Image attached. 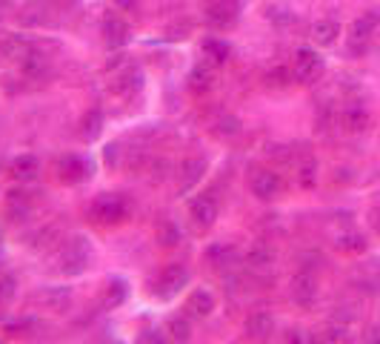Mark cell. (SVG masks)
Returning <instances> with one entry per match:
<instances>
[{
	"label": "cell",
	"mask_w": 380,
	"mask_h": 344,
	"mask_svg": "<svg viewBox=\"0 0 380 344\" xmlns=\"http://www.w3.org/2000/svg\"><path fill=\"white\" fill-rule=\"evenodd\" d=\"M89 261H92V244L84 238V235H71L66 244H63V250H60V258H57V270L63 272V275H81V272H86L89 270Z\"/></svg>",
	"instance_id": "obj_1"
},
{
	"label": "cell",
	"mask_w": 380,
	"mask_h": 344,
	"mask_svg": "<svg viewBox=\"0 0 380 344\" xmlns=\"http://www.w3.org/2000/svg\"><path fill=\"white\" fill-rule=\"evenodd\" d=\"M92 218L98 224H123L129 218V201L120 192H103L92 201Z\"/></svg>",
	"instance_id": "obj_2"
},
{
	"label": "cell",
	"mask_w": 380,
	"mask_h": 344,
	"mask_svg": "<svg viewBox=\"0 0 380 344\" xmlns=\"http://www.w3.org/2000/svg\"><path fill=\"white\" fill-rule=\"evenodd\" d=\"M323 69H326V63H323V57H321L315 49L303 46V49H297V52H294L292 75H294L300 84H315V81L323 75Z\"/></svg>",
	"instance_id": "obj_3"
},
{
	"label": "cell",
	"mask_w": 380,
	"mask_h": 344,
	"mask_svg": "<svg viewBox=\"0 0 380 344\" xmlns=\"http://www.w3.org/2000/svg\"><path fill=\"white\" fill-rule=\"evenodd\" d=\"M292 301L297 304V307H303V310H309V307H315V301H318V293H321V284H318V275L312 272V270H297L294 275H292Z\"/></svg>",
	"instance_id": "obj_4"
},
{
	"label": "cell",
	"mask_w": 380,
	"mask_h": 344,
	"mask_svg": "<svg viewBox=\"0 0 380 344\" xmlns=\"http://www.w3.org/2000/svg\"><path fill=\"white\" fill-rule=\"evenodd\" d=\"M377 26H380V12L377 9H369L360 18H355L352 26H349V49L355 55L366 52V46H369V40H372V35H374Z\"/></svg>",
	"instance_id": "obj_5"
},
{
	"label": "cell",
	"mask_w": 380,
	"mask_h": 344,
	"mask_svg": "<svg viewBox=\"0 0 380 344\" xmlns=\"http://www.w3.org/2000/svg\"><path fill=\"white\" fill-rule=\"evenodd\" d=\"M186 284H189V270H186L183 264H169V267L158 275L155 296H158L161 301H169V299H175Z\"/></svg>",
	"instance_id": "obj_6"
},
{
	"label": "cell",
	"mask_w": 380,
	"mask_h": 344,
	"mask_svg": "<svg viewBox=\"0 0 380 344\" xmlns=\"http://www.w3.org/2000/svg\"><path fill=\"white\" fill-rule=\"evenodd\" d=\"M249 189L258 201H275L283 192V178L275 170H255L249 178Z\"/></svg>",
	"instance_id": "obj_7"
},
{
	"label": "cell",
	"mask_w": 380,
	"mask_h": 344,
	"mask_svg": "<svg viewBox=\"0 0 380 344\" xmlns=\"http://www.w3.org/2000/svg\"><path fill=\"white\" fill-rule=\"evenodd\" d=\"M92 172H95L92 161H86L81 155H63L57 164V175L63 184H84L92 178Z\"/></svg>",
	"instance_id": "obj_8"
},
{
	"label": "cell",
	"mask_w": 380,
	"mask_h": 344,
	"mask_svg": "<svg viewBox=\"0 0 380 344\" xmlns=\"http://www.w3.org/2000/svg\"><path fill=\"white\" fill-rule=\"evenodd\" d=\"M189 218H192V224L203 233V230H209L214 221H217V201L212 198V195H197V198H192V204H189Z\"/></svg>",
	"instance_id": "obj_9"
},
{
	"label": "cell",
	"mask_w": 380,
	"mask_h": 344,
	"mask_svg": "<svg viewBox=\"0 0 380 344\" xmlns=\"http://www.w3.org/2000/svg\"><path fill=\"white\" fill-rule=\"evenodd\" d=\"M203 172H206V158H186L178 170V195H186L189 189H195L200 181H203Z\"/></svg>",
	"instance_id": "obj_10"
},
{
	"label": "cell",
	"mask_w": 380,
	"mask_h": 344,
	"mask_svg": "<svg viewBox=\"0 0 380 344\" xmlns=\"http://www.w3.org/2000/svg\"><path fill=\"white\" fill-rule=\"evenodd\" d=\"M214 307H217V299H214V293L206 290V287L192 290L189 299H186V304H183V310H186L189 318H209V316L214 313Z\"/></svg>",
	"instance_id": "obj_11"
},
{
	"label": "cell",
	"mask_w": 380,
	"mask_h": 344,
	"mask_svg": "<svg viewBox=\"0 0 380 344\" xmlns=\"http://www.w3.org/2000/svg\"><path fill=\"white\" fill-rule=\"evenodd\" d=\"M18 18L23 26H46L54 18V4L52 0H32V4H26L18 12Z\"/></svg>",
	"instance_id": "obj_12"
},
{
	"label": "cell",
	"mask_w": 380,
	"mask_h": 344,
	"mask_svg": "<svg viewBox=\"0 0 380 344\" xmlns=\"http://www.w3.org/2000/svg\"><path fill=\"white\" fill-rule=\"evenodd\" d=\"M294 181L303 189H315L318 187V158L312 152H300L294 158Z\"/></svg>",
	"instance_id": "obj_13"
},
{
	"label": "cell",
	"mask_w": 380,
	"mask_h": 344,
	"mask_svg": "<svg viewBox=\"0 0 380 344\" xmlns=\"http://www.w3.org/2000/svg\"><path fill=\"white\" fill-rule=\"evenodd\" d=\"M312 344H352V330H349V321H329L323 330H318L312 335Z\"/></svg>",
	"instance_id": "obj_14"
},
{
	"label": "cell",
	"mask_w": 380,
	"mask_h": 344,
	"mask_svg": "<svg viewBox=\"0 0 380 344\" xmlns=\"http://www.w3.org/2000/svg\"><path fill=\"white\" fill-rule=\"evenodd\" d=\"M243 330H246V335H249V338L263 341V338H269V335L275 333V318H272L266 310L249 313V316H246V321H243Z\"/></svg>",
	"instance_id": "obj_15"
},
{
	"label": "cell",
	"mask_w": 380,
	"mask_h": 344,
	"mask_svg": "<svg viewBox=\"0 0 380 344\" xmlns=\"http://www.w3.org/2000/svg\"><path fill=\"white\" fill-rule=\"evenodd\" d=\"M238 15H241V6H203V18H206V23L209 26H214V29H229V26H235V21H238Z\"/></svg>",
	"instance_id": "obj_16"
},
{
	"label": "cell",
	"mask_w": 380,
	"mask_h": 344,
	"mask_svg": "<svg viewBox=\"0 0 380 344\" xmlns=\"http://www.w3.org/2000/svg\"><path fill=\"white\" fill-rule=\"evenodd\" d=\"M140 87H143V72H140L137 66L126 63L123 72H115L112 89H115L117 95H129V92H134V89H140Z\"/></svg>",
	"instance_id": "obj_17"
},
{
	"label": "cell",
	"mask_w": 380,
	"mask_h": 344,
	"mask_svg": "<svg viewBox=\"0 0 380 344\" xmlns=\"http://www.w3.org/2000/svg\"><path fill=\"white\" fill-rule=\"evenodd\" d=\"M129 35H132V29H129V23L123 18H117V15L103 18V38H106L109 46H123L129 40Z\"/></svg>",
	"instance_id": "obj_18"
},
{
	"label": "cell",
	"mask_w": 380,
	"mask_h": 344,
	"mask_svg": "<svg viewBox=\"0 0 380 344\" xmlns=\"http://www.w3.org/2000/svg\"><path fill=\"white\" fill-rule=\"evenodd\" d=\"M340 123H343L346 132H366L369 123H372V118H369L366 106H360V104H349V106L340 112Z\"/></svg>",
	"instance_id": "obj_19"
},
{
	"label": "cell",
	"mask_w": 380,
	"mask_h": 344,
	"mask_svg": "<svg viewBox=\"0 0 380 344\" xmlns=\"http://www.w3.org/2000/svg\"><path fill=\"white\" fill-rule=\"evenodd\" d=\"M200 52H203V60L209 66H223L226 60H229V55H232V46L226 40H220V38H206Z\"/></svg>",
	"instance_id": "obj_20"
},
{
	"label": "cell",
	"mask_w": 380,
	"mask_h": 344,
	"mask_svg": "<svg viewBox=\"0 0 380 344\" xmlns=\"http://www.w3.org/2000/svg\"><path fill=\"white\" fill-rule=\"evenodd\" d=\"M126 296H129V284H126V279L115 275V279H109V284L103 287L100 304H103L106 310H115V307H120V304L126 301Z\"/></svg>",
	"instance_id": "obj_21"
},
{
	"label": "cell",
	"mask_w": 380,
	"mask_h": 344,
	"mask_svg": "<svg viewBox=\"0 0 380 344\" xmlns=\"http://www.w3.org/2000/svg\"><path fill=\"white\" fill-rule=\"evenodd\" d=\"M29 213H32V204H29V195L21 189H12L9 192V198H6V216L12 218V221H26L29 218Z\"/></svg>",
	"instance_id": "obj_22"
},
{
	"label": "cell",
	"mask_w": 380,
	"mask_h": 344,
	"mask_svg": "<svg viewBox=\"0 0 380 344\" xmlns=\"http://www.w3.org/2000/svg\"><path fill=\"white\" fill-rule=\"evenodd\" d=\"M21 69H23L29 78H43V75L49 72V57H46L43 52L29 49V52L21 57Z\"/></svg>",
	"instance_id": "obj_23"
},
{
	"label": "cell",
	"mask_w": 380,
	"mask_h": 344,
	"mask_svg": "<svg viewBox=\"0 0 380 344\" xmlns=\"http://www.w3.org/2000/svg\"><path fill=\"white\" fill-rule=\"evenodd\" d=\"M338 35H340V26H338V21H332V18H323V21H318V23L312 26V40H315L318 46H332V43L338 40Z\"/></svg>",
	"instance_id": "obj_24"
},
{
	"label": "cell",
	"mask_w": 380,
	"mask_h": 344,
	"mask_svg": "<svg viewBox=\"0 0 380 344\" xmlns=\"http://www.w3.org/2000/svg\"><path fill=\"white\" fill-rule=\"evenodd\" d=\"M212 84H214V72H212L209 63H200V66H195L192 72H189V89H192V92L203 95V92L212 89Z\"/></svg>",
	"instance_id": "obj_25"
},
{
	"label": "cell",
	"mask_w": 380,
	"mask_h": 344,
	"mask_svg": "<svg viewBox=\"0 0 380 344\" xmlns=\"http://www.w3.org/2000/svg\"><path fill=\"white\" fill-rule=\"evenodd\" d=\"M38 172H40V161H38L35 155H21V158H15V164H12V175H15L18 181H35Z\"/></svg>",
	"instance_id": "obj_26"
},
{
	"label": "cell",
	"mask_w": 380,
	"mask_h": 344,
	"mask_svg": "<svg viewBox=\"0 0 380 344\" xmlns=\"http://www.w3.org/2000/svg\"><path fill=\"white\" fill-rule=\"evenodd\" d=\"M366 247H369V241H366V235L357 233V230H349V233H340V235H338V250H340V253L357 255V253H366Z\"/></svg>",
	"instance_id": "obj_27"
},
{
	"label": "cell",
	"mask_w": 380,
	"mask_h": 344,
	"mask_svg": "<svg viewBox=\"0 0 380 344\" xmlns=\"http://www.w3.org/2000/svg\"><path fill=\"white\" fill-rule=\"evenodd\" d=\"M275 261V250L266 247V244H255L249 253H246V264L249 270H269Z\"/></svg>",
	"instance_id": "obj_28"
},
{
	"label": "cell",
	"mask_w": 380,
	"mask_h": 344,
	"mask_svg": "<svg viewBox=\"0 0 380 344\" xmlns=\"http://www.w3.org/2000/svg\"><path fill=\"white\" fill-rule=\"evenodd\" d=\"M166 333H169V338H172V341L186 344V341L192 338V324H189V316H186V313H183V316H172V318L166 321Z\"/></svg>",
	"instance_id": "obj_29"
},
{
	"label": "cell",
	"mask_w": 380,
	"mask_h": 344,
	"mask_svg": "<svg viewBox=\"0 0 380 344\" xmlns=\"http://www.w3.org/2000/svg\"><path fill=\"white\" fill-rule=\"evenodd\" d=\"M238 258V250L229 244V247H226V244H212L209 250H206V261L212 264V267H229L232 261Z\"/></svg>",
	"instance_id": "obj_30"
},
{
	"label": "cell",
	"mask_w": 380,
	"mask_h": 344,
	"mask_svg": "<svg viewBox=\"0 0 380 344\" xmlns=\"http://www.w3.org/2000/svg\"><path fill=\"white\" fill-rule=\"evenodd\" d=\"M266 18H269V23H272V26H277V29H286V26L297 23L294 9H292V6H286V4H275V6H269V9H266Z\"/></svg>",
	"instance_id": "obj_31"
},
{
	"label": "cell",
	"mask_w": 380,
	"mask_h": 344,
	"mask_svg": "<svg viewBox=\"0 0 380 344\" xmlns=\"http://www.w3.org/2000/svg\"><path fill=\"white\" fill-rule=\"evenodd\" d=\"M103 132V112L100 109H89L81 121V135L86 138V141H95V138Z\"/></svg>",
	"instance_id": "obj_32"
},
{
	"label": "cell",
	"mask_w": 380,
	"mask_h": 344,
	"mask_svg": "<svg viewBox=\"0 0 380 344\" xmlns=\"http://www.w3.org/2000/svg\"><path fill=\"white\" fill-rule=\"evenodd\" d=\"M0 52H4L6 57H23L26 52H29V43L21 38V35H12V38H6V40H0Z\"/></svg>",
	"instance_id": "obj_33"
},
{
	"label": "cell",
	"mask_w": 380,
	"mask_h": 344,
	"mask_svg": "<svg viewBox=\"0 0 380 344\" xmlns=\"http://www.w3.org/2000/svg\"><path fill=\"white\" fill-rule=\"evenodd\" d=\"M15 299V275H0V304Z\"/></svg>",
	"instance_id": "obj_34"
},
{
	"label": "cell",
	"mask_w": 380,
	"mask_h": 344,
	"mask_svg": "<svg viewBox=\"0 0 380 344\" xmlns=\"http://www.w3.org/2000/svg\"><path fill=\"white\" fill-rule=\"evenodd\" d=\"M289 78H294V75L289 72V69H280V66H277L275 72H269V75H266V84H269V87H277V89H283V87L289 84Z\"/></svg>",
	"instance_id": "obj_35"
},
{
	"label": "cell",
	"mask_w": 380,
	"mask_h": 344,
	"mask_svg": "<svg viewBox=\"0 0 380 344\" xmlns=\"http://www.w3.org/2000/svg\"><path fill=\"white\" fill-rule=\"evenodd\" d=\"M158 241L163 244V247H172L175 241H178V230L169 224V221H163V224H158Z\"/></svg>",
	"instance_id": "obj_36"
},
{
	"label": "cell",
	"mask_w": 380,
	"mask_h": 344,
	"mask_svg": "<svg viewBox=\"0 0 380 344\" xmlns=\"http://www.w3.org/2000/svg\"><path fill=\"white\" fill-rule=\"evenodd\" d=\"M283 344H312V333L294 327V330H289V335H286V341H283Z\"/></svg>",
	"instance_id": "obj_37"
},
{
	"label": "cell",
	"mask_w": 380,
	"mask_h": 344,
	"mask_svg": "<svg viewBox=\"0 0 380 344\" xmlns=\"http://www.w3.org/2000/svg\"><path fill=\"white\" fill-rule=\"evenodd\" d=\"M360 344H380V324L366 327L363 335H360Z\"/></svg>",
	"instance_id": "obj_38"
},
{
	"label": "cell",
	"mask_w": 380,
	"mask_h": 344,
	"mask_svg": "<svg viewBox=\"0 0 380 344\" xmlns=\"http://www.w3.org/2000/svg\"><path fill=\"white\" fill-rule=\"evenodd\" d=\"M217 126H220V129H217V132H220V135H235V132H238V129H241V126H238V121H235V118H223V121H217Z\"/></svg>",
	"instance_id": "obj_39"
},
{
	"label": "cell",
	"mask_w": 380,
	"mask_h": 344,
	"mask_svg": "<svg viewBox=\"0 0 380 344\" xmlns=\"http://www.w3.org/2000/svg\"><path fill=\"white\" fill-rule=\"evenodd\" d=\"M146 344H166V335L161 330H149L146 333Z\"/></svg>",
	"instance_id": "obj_40"
},
{
	"label": "cell",
	"mask_w": 380,
	"mask_h": 344,
	"mask_svg": "<svg viewBox=\"0 0 380 344\" xmlns=\"http://www.w3.org/2000/svg\"><path fill=\"white\" fill-rule=\"evenodd\" d=\"M117 152H120V147H117V144H109V147H106V164H109V167H115V164H117Z\"/></svg>",
	"instance_id": "obj_41"
},
{
	"label": "cell",
	"mask_w": 380,
	"mask_h": 344,
	"mask_svg": "<svg viewBox=\"0 0 380 344\" xmlns=\"http://www.w3.org/2000/svg\"><path fill=\"white\" fill-rule=\"evenodd\" d=\"M369 224H372V230L380 235V204H377L374 210H372V216H369Z\"/></svg>",
	"instance_id": "obj_42"
},
{
	"label": "cell",
	"mask_w": 380,
	"mask_h": 344,
	"mask_svg": "<svg viewBox=\"0 0 380 344\" xmlns=\"http://www.w3.org/2000/svg\"><path fill=\"white\" fill-rule=\"evenodd\" d=\"M241 6V0H203V6Z\"/></svg>",
	"instance_id": "obj_43"
},
{
	"label": "cell",
	"mask_w": 380,
	"mask_h": 344,
	"mask_svg": "<svg viewBox=\"0 0 380 344\" xmlns=\"http://www.w3.org/2000/svg\"><path fill=\"white\" fill-rule=\"evenodd\" d=\"M112 4H117V6H123V9H129V6H134L137 0H112Z\"/></svg>",
	"instance_id": "obj_44"
},
{
	"label": "cell",
	"mask_w": 380,
	"mask_h": 344,
	"mask_svg": "<svg viewBox=\"0 0 380 344\" xmlns=\"http://www.w3.org/2000/svg\"><path fill=\"white\" fill-rule=\"evenodd\" d=\"M0 270H4V255H0Z\"/></svg>",
	"instance_id": "obj_45"
},
{
	"label": "cell",
	"mask_w": 380,
	"mask_h": 344,
	"mask_svg": "<svg viewBox=\"0 0 380 344\" xmlns=\"http://www.w3.org/2000/svg\"><path fill=\"white\" fill-rule=\"evenodd\" d=\"M0 238H4V233H0Z\"/></svg>",
	"instance_id": "obj_46"
}]
</instances>
